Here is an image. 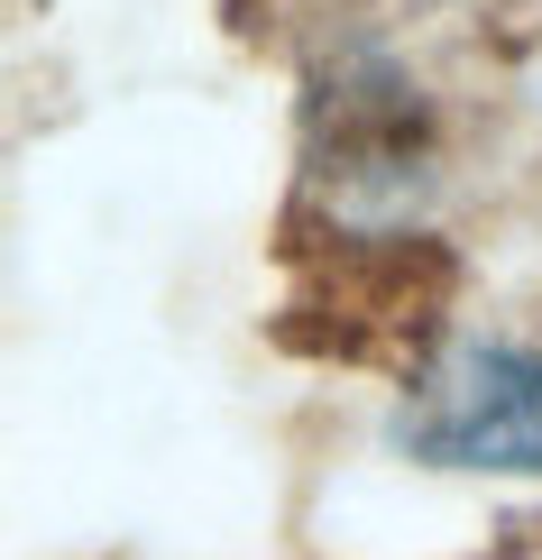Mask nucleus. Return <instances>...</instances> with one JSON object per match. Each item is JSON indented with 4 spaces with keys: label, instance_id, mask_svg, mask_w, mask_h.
I'll list each match as a JSON object with an SVG mask.
<instances>
[{
    "label": "nucleus",
    "instance_id": "1",
    "mask_svg": "<svg viewBox=\"0 0 542 560\" xmlns=\"http://www.w3.org/2000/svg\"><path fill=\"white\" fill-rule=\"evenodd\" d=\"M405 432L451 469H542V349H469L433 377Z\"/></svg>",
    "mask_w": 542,
    "mask_h": 560
}]
</instances>
